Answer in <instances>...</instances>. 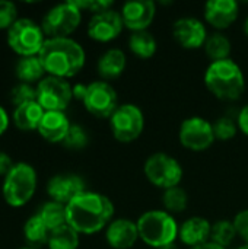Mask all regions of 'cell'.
<instances>
[{"label":"cell","instance_id":"cell-1","mask_svg":"<svg viewBox=\"0 0 248 249\" xmlns=\"http://www.w3.org/2000/svg\"><path fill=\"white\" fill-rule=\"evenodd\" d=\"M67 225L77 233L94 235L111 223L114 204L107 196L85 191L75 197L67 206Z\"/></svg>","mask_w":248,"mask_h":249},{"label":"cell","instance_id":"cell-2","mask_svg":"<svg viewBox=\"0 0 248 249\" xmlns=\"http://www.w3.org/2000/svg\"><path fill=\"white\" fill-rule=\"evenodd\" d=\"M38 58L48 76L60 79L76 76L85 66V51L72 38H47Z\"/></svg>","mask_w":248,"mask_h":249},{"label":"cell","instance_id":"cell-3","mask_svg":"<svg viewBox=\"0 0 248 249\" xmlns=\"http://www.w3.org/2000/svg\"><path fill=\"white\" fill-rule=\"evenodd\" d=\"M205 83L208 89L222 101L238 99L246 88L244 74L240 66L231 58L212 61L206 69Z\"/></svg>","mask_w":248,"mask_h":249},{"label":"cell","instance_id":"cell-4","mask_svg":"<svg viewBox=\"0 0 248 249\" xmlns=\"http://www.w3.org/2000/svg\"><path fill=\"white\" fill-rule=\"evenodd\" d=\"M139 238L152 248H164L175 244L178 236V226L175 219L168 212L151 210L143 213L136 222Z\"/></svg>","mask_w":248,"mask_h":249},{"label":"cell","instance_id":"cell-5","mask_svg":"<svg viewBox=\"0 0 248 249\" xmlns=\"http://www.w3.org/2000/svg\"><path fill=\"white\" fill-rule=\"evenodd\" d=\"M37 190V172L35 169L25 163H15L10 172L3 181V198L12 207L25 206L35 194Z\"/></svg>","mask_w":248,"mask_h":249},{"label":"cell","instance_id":"cell-6","mask_svg":"<svg viewBox=\"0 0 248 249\" xmlns=\"http://www.w3.org/2000/svg\"><path fill=\"white\" fill-rule=\"evenodd\" d=\"M45 39L41 25L28 18H19L7 31L9 47L22 57L38 55Z\"/></svg>","mask_w":248,"mask_h":249},{"label":"cell","instance_id":"cell-7","mask_svg":"<svg viewBox=\"0 0 248 249\" xmlns=\"http://www.w3.org/2000/svg\"><path fill=\"white\" fill-rule=\"evenodd\" d=\"M82 20V10L75 0L51 7L42 18L41 28L48 38H69Z\"/></svg>","mask_w":248,"mask_h":249},{"label":"cell","instance_id":"cell-8","mask_svg":"<svg viewBox=\"0 0 248 249\" xmlns=\"http://www.w3.org/2000/svg\"><path fill=\"white\" fill-rule=\"evenodd\" d=\"M145 175L153 185L168 190L178 187L183 178V168L172 156L167 153H155L145 162Z\"/></svg>","mask_w":248,"mask_h":249},{"label":"cell","instance_id":"cell-9","mask_svg":"<svg viewBox=\"0 0 248 249\" xmlns=\"http://www.w3.org/2000/svg\"><path fill=\"white\" fill-rule=\"evenodd\" d=\"M110 127L115 140L121 143H130L136 140L143 131V112L133 104L120 105L110 118Z\"/></svg>","mask_w":248,"mask_h":249},{"label":"cell","instance_id":"cell-10","mask_svg":"<svg viewBox=\"0 0 248 249\" xmlns=\"http://www.w3.org/2000/svg\"><path fill=\"white\" fill-rule=\"evenodd\" d=\"M73 98L72 86L66 79L47 76L37 85V102L47 111L63 112Z\"/></svg>","mask_w":248,"mask_h":249},{"label":"cell","instance_id":"cell-11","mask_svg":"<svg viewBox=\"0 0 248 249\" xmlns=\"http://www.w3.org/2000/svg\"><path fill=\"white\" fill-rule=\"evenodd\" d=\"M83 105L86 111L96 118H111L118 108L117 93L107 82H92L88 85Z\"/></svg>","mask_w":248,"mask_h":249},{"label":"cell","instance_id":"cell-12","mask_svg":"<svg viewBox=\"0 0 248 249\" xmlns=\"http://www.w3.org/2000/svg\"><path fill=\"white\" fill-rule=\"evenodd\" d=\"M180 142L186 149L202 152L215 142L213 125L202 117H191L183 121L180 127Z\"/></svg>","mask_w":248,"mask_h":249},{"label":"cell","instance_id":"cell-13","mask_svg":"<svg viewBox=\"0 0 248 249\" xmlns=\"http://www.w3.org/2000/svg\"><path fill=\"white\" fill-rule=\"evenodd\" d=\"M124 28L123 18L118 12L110 9L96 13L88 23V35L98 42H108L115 39Z\"/></svg>","mask_w":248,"mask_h":249},{"label":"cell","instance_id":"cell-14","mask_svg":"<svg viewBox=\"0 0 248 249\" xmlns=\"http://www.w3.org/2000/svg\"><path fill=\"white\" fill-rule=\"evenodd\" d=\"M155 13H156V6L151 0L127 1L123 4L120 12L124 26L133 32L146 31V28L152 23Z\"/></svg>","mask_w":248,"mask_h":249},{"label":"cell","instance_id":"cell-15","mask_svg":"<svg viewBox=\"0 0 248 249\" xmlns=\"http://www.w3.org/2000/svg\"><path fill=\"white\" fill-rule=\"evenodd\" d=\"M172 34L180 45L187 50H196L208 39V32L203 22L196 18H181L175 20Z\"/></svg>","mask_w":248,"mask_h":249},{"label":"cell","instance_id":"cell-16","mask_svg":"<svg viewBox=\"0 0 248 249\" xmlns=\"http://www.w3.org/2000/svg\"><path fill=\"white\" fill-rule=\"evenodd\" d=\"M47 193L53 201L67 206L75 197L85 193V182L80 177L73 174L56 175L48 181Z\"/></svg>","mask_w":248,"mask_h":249},{"label":"cell","instance_id":"cell-17","mask_svg":"<svg viewBox=\"0 0 248 249\" xmlns=\"http://www.w3.org/2000/svg\"><path fill=\"white\" fill-rule=\"evenodd\" d=\"M107 242L114 249H130L139 239L137 225L129 219H115L107 226Z\"/></svg>","mask_w":248,"mask_h":249},{"label":"cell","instance_id":"cell-18","mask_svg":"<svg viewBox=\"0 0 248 249\" xmlns=\"http://www.w3.org/2000/svg\"><path fill=\"white\" fill-rule=\"evenodd\" d=\"M237 16L238 3L234 0H210L205 4L206 20L218 29H225L231 26Z\"/></svg>","mask_w":248,"mask_h":249},{"label":"cell","instance_id":"cell-19","mask_svg":"<svg viewBox=\"0 0 248 249\" xmlns=\"http://www.w3.org/2000/svg\"><path fill=\"white\" fill-rule=\"evenodd\" d=\"M70 125L72 124L69 123L64 112L47 111L37 131L41 134L42 139H45L50 143H63L70 130Z\"/></svg>","mask_w":248,"mask_h":249},{"label":"cell","instance_id":"cell-20","mask_svg":"<svg viewBox=\"0 0 248 249\" xmlns=\"http://www.w3.org/2000/svg\"><path fill=\"white\" fill-rule=\"evenodd\" d=\"M210 232H212V225L209 223V220H206L205 217L194 216L187 219L181 225L178 231V238L189 248H194L209 242Z\"/></svg>","mask_w":248,"mask_h":249},{"label":"cell","instance_id":"cell-21","mask_svg":"<svg viewBox=\"0 0 248 249\" xmlns=\"http://www.w3.org/2000/svg\"><path fill=\"white\" fill-rule=\"evenodd\" d=\"M44 114L45 111L37 101L26 102L15 108L13 123L22 131H34V130H38Z\"/></svg>","mask_w":248,"mask_h":249},{"label":"cell","instance_id":"cell-22","mask_svg":"<svg viewBox=\"0 0 248 249\" xmlns=\"http://www.w3.org/2000/svg\"><path fill=\"white\" fill-rule=\"evenodd\" d=\"M126 69V54L118 48L105 51L98 60V71L104 79H115Z\"/></svg>","mask_w":248,"mask_h":249},{"label":"cell","instance_id":"cell-23","mask_svg":"<svg viewBox=\"0 0 248 249\" xmlns=\"http://www.w3.org/2000/svg\"><path fill=\"white\" fill-rule=\"evenodd\" d=\"M44 73L45 70L38 55L22 57L15 67V74L19 80H22V83L31 85L32 82H41L44 79Z\"/></svg>","mask_w":248,"mask_h":249},{"label":"cell","instance_id":"cell-24","mask_svg":"<svg viewBox=\"0 0 248 249\" xmlns=\"http://www.w3.org/2000/svg\"><path fill=\"white\" fill-rule=\"evenodd\" d=\"M50 233H51V231L45 226V223L41 220V217L38 214L29 217L23 226L25 241L32 248H38L44 244H48Z\"/></svg>","mask_w":248,"mask_h":249},{"label":"cell","instance_id":"cell-25","mask_svg":"<svg viewBox=\"0 0 248 249\" xmlns=\"http://www.w3.org/2000/svg\"><path fill=\"white\" fill-rule=\"evenodd\" d=\"M50 231H54L67 223V210L64 204L57 201L45 203L37 213Z\"/></svg>","mask_w":248,"mask_h":249},{"label":"cell","instance_id":"cell-26","mask_svg":"<svg viewBox=\"0 0 248 249\" xmlns=\"http://www.w3.org/2000/svg\"><path fill=\"white\" fill-rule=\"evenodd\" d=\"M77 247H79V233L67 223L51 231L48 238L50 249H77Z\"/></svg>","mask_w":248,"mask_h":249},{"label":"cell","instance_id":"cell-27","mask_svg":"<svg viewBox=\"0 0 248 249\" xmlns=\"http://www.w3.org/2000/svg\"><path fill=\"white\" fill-rule=\"evenodd\" d=\"M129 47L134 55L140 58H151L156 51V41L148 31L133 32L129 39Z\"/></svg>","mask_w":248,"mask_h":249},{"label":"cell","instance_id":"cell-28","mask_svg":"<svg viewBox=\"0 0 248 249\" xmlns=\"http://www.w3.org/2000/svg\"><path fill=\"white\" fill-rule=\"evenodd\" d=\"M205 50H206L208 57L212 61L227 60L229 58V54H231V42L225 35L215 32L208 36L205 42Z\"/></svg>","mask_w":248,"mask_h":249},{"label":"cell","instance_id":"cell-29","mask_svg":"<svg viewBox=\"0 0 248 249\" xmlns=\"http://www.w3.org/2000/svg\"><path fill=\"white\" fill-rule=\"evenodd\" d=\"M237 236V231L234 226V222L229 220H218L212 225L210 232V241L218 244L222 248H227L232 244V241Z\"/></svg>","mask_w":248,"mask_h":249},{"label":"cell","instance_id":"cell-30","mask_svg":"<svg viewBox=\"0 0 248 249\" xmlns=\"http://www.w3.org/2000/svg\"><path fill=\"white\" fill-rule=\"evenodd\" d=\"M189 203L187 193L181 187H172L164 191L162 204L168 210V213H181L186 210Z\"/></svg>","mask_w":248,"mask_h":249},{"label":"cell","instance_id":"cell-31","mask_svg":"<svg viewBox=\"0 0 248 249\" xmlns=\"http://www.w3.org/2000/svg\"><path fill=\"white\" fill-rule=\"evenodd\" d=\"M10 101L16 107L37 101V88L29 83H18L10 92Z\"/></svg>","mask_w":248,"mask_h":249},{"label":"cell","instance_id":"cell-32","mask_svg":"<svg viewBox=\"0 0 248 249\" xmlns=\"http://www.w3.org/2000/svg\"><path fill=\"white\" fill-rule=\"evenodd\" d=\"M63 144L69 149H75V150H79V149H83L86 144H88V134L86 131L77 125V124H72L70 125V130L63 142Z\"/></svg>","mask_w":248,"mask_h":249},{"label":"cell","instance_id":"cell-33","mask_svg":"<svg viewBox=\"0 0 248 249\" xmlns=\"http://www.w3.org/2000/svg\"><path fill=\"white\" fill-rule=\"evenodd\" d=\"M213 125V133H215V139L218 140H231L235 134H237V128L238 125L229 118V117H221Z\"/></svg>","mask_w":248,"mask_h":249},{"label":"cell","instance_id":"cell-34","mask_svg":"<svg viewBox=\"0 0 248 249\" xmlns=\"http://www.w3.org/2000/svg\"><path fill=\"white\" fill-rule=\"evenodd\" d=\"M18 20V9L15 3L7 0H0V31L10 29Z\"/></svg>","mask_w":248,"mask_h":249},{"label":"cell","instance_id":"cell-35","mask_svg":"<svg viewBox=\"0 0 248 249\" xmlns=\"http://www.w3.org/2000/svg\"><path fill=\"white\" fill-rule=\"evenodd\" d=\"M76 4L79 6V9H86L94 12V15L110 10L113 6V1L110 0H83V1H76Z\"/></svg>","mask_w":248,"mask_h":249},{"label":"cell","instance_id":"cell-36","mask_svg":"<svg viewBox=\"0 0 248 249\" xmlns=\"http://www.w3.org/2000/svg\"><path fill=\"white\" fill-rule=\"evenodd\" d=\"M234 226H235L237 235L241 236L248 244V210H243L235 216Z\"/></svg>","mask_w":248,"mask_h":249},{"label":"cell","instance_id":"cell-37","mask_svg":"<svg viewBox=\"0 0 248 249\" xmlns=\"http://www.w3.org/2000/svg\"><path fill=\"white\" fill-rule=\"evenodd\" d=\"M13 162H12V158L4 153V152H0V177H6L10 169L13 168Z\"/></svg>","mask_w":248,"mask_h":249},{"label":"cell","instance_id":"cell-38","mask_svg":"<svg viewBox=\"0 0 248 249\" xmlns=\"http://www.w3.org/2000/svg\"><path fill=\"white\" fill-rule=\"evenodd\" d=\"M237 125L238 128L248 136V105H246L240 114H238V120H237Z\"/></svg>","mask_w":248,"mask_h":249},{"label":"cell","instance_id":"cell-39","mask_svg":"<svg viewBox=\"0 0 248 249\" xmlns=\"http://www.w3.org/2000/svg\"><path fill=\"white\" fill-rule=\"evenodd\" d=\"M86 89H88V86H85V85H75L73 88H72V92H73V98H76V99H80L82 102H83V98H85V95H86Z\"/></svg>","mask_w":248,"mask_h":249},{"label":"cell","instance_id":"cell-40","mask_svg":"<svg viewBox=\"0 0 248 249\" xmlns=\"http://www.w3.org/2000/svg\"><path fill=\"white\" fill-rule=\"evenodd\" d=\"M9 128V117L3 107H0V136Z\"/></svg>","mask_w":248,"mask_h":249},{"label":"cell","instance_id":"cell-41","mask_svg":"<svg viewBox=\"0 0 248 249\" xmlns=\"http://www.w3.org/2000/svg\"><path fill=\"white\" fill-rule=\"evenodd\" d=\"M190 249H227V248H222V247H219L218 244H215V242L209 241V242H206V244H203V245H199V247H194V248H190Z\"/></svg>","mask_w":248,"mask_h":249},{"label":"cell","instance_id":"cell-42","mask_svg":"<svg viewBox=\"0 0 248 249\" xmlns=\"http://www.w3.org/2000/svg\"><path fill=\"white\" fill-rule=\"evenodd\" d=\"M161 249H178L177 248V245L175 244H171V245H167V247H164V248Z\"/></svg>","mask_w":248,"mask_h":249},{"label":"cell","instance_id":"cell-43","mask_svg":"<svg viewBox=\"0 0 248 249\" xmlns=\"http://www.w3.org/2000/svg\"><path fill=\"white\" fill-rule=\"evenodd\" d=\"M244 31H246V35L248 36V16L247 19H246V22H244Z\"/></svg>","mask_w":248,"mask_h":249},{"label":"cell","instance_id":"cell-44","mask_svg":"<svg viewBox=\"0 0 248 249\" xmlns=\"http://www.w3.org/2000/svg\"><path fill=\"white\" fill-rule=\"evenodd\" d=\"M238 249H248V244H246V245H243V247H240Z\"/></svg>","mask_w":248,"mask_h":249},{"label":"cell","instance_id":"cell-45","mask_svg":"<svg viewBox=\"0 0 248 249\" xmlns=\"http://www.w3.org/2000/svg\"><path fill=\"white\" fill-rule=\"evenodd\" d=\"M20 249H39V248H32V247H26V248H20Z\"/></svg>","mask_w":248,"mask_h":249}]
</instances>
